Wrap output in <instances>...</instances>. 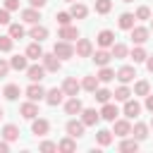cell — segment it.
<instances>
[{"mask_svg":"<svg viewBox=\"0 0 153 153\" xmlns=\"http://www.w3.org/2000/svg\"><path fill=\"white\" fill-rule=\"evenodd\" d=\"M53 53H55L60 60H69V57H74V48L69 45V41H57L55 48H53Z\"/></svg>","mask_w":153,"mask_h":153,"instance_id":"obj_1","label":"cell"},{"mask_svg":"<svg viewBox=\"0 0 153 153\" xmlns=\"http://www.w3.org/2000/svg\"><path fill=\"white\" fill-rule=\"evenodd\" d=\"M43 67H45V72H57L60 67H62V60L55 55V53H43Z\"/></svg>","mask_w":153,"mask_h":153,"instance_id":"obj_2","label":"cell"},{"mask_svg":"<svg viewBox=\"0 0 153 153\" xmlns=\"http://www.w3.org/2000/svg\"><path fill=\"white\" fill-rule=\"evenodd\" d=\"M26 98L33 100V103H38V100L45 98V88L41 86V81H31V86L26 88Z\"/></svg>","mask_w":153,"mask_h":153,"instance_id":"obj_3","label":"cell"},{"mask_svg":"<svg viewBox=\"0 0 153 153\" xmlns=\"http://www.w3.org/2000/svg\"><path fill=\"white\" fill-rule=\"evenodd\" d=\"M74 53H76L79 57H91V55H93V43H91L88 38H76Z\"/></svg>","mask_w":153,"mask_h":153,"instance_id":"obj_4","label":"cell"},{"mask_svg":"<svg viewBox=\"0 0 153 153\" xmlns=\"http://www.w3.org/2000/svg\"><path fill=\"white\" fill-rule=\"evenodd\" d=\"M112 134L115 136H120V139H124V136H129L131 134V124H129V120H112Z\"/></svg>","mask_w":153,"mask_h":153,"instance_id":"obj_5","label":"cell"},{"mask_svg":"<svg viewBox=\"0 0 153 153\" xmlns=\"http://www.w3.org/2000/svg\"><path fill=\"white\" fill-rule=\"evenodd\" d=\"M129 31H131V41H134L136 45H143V43L148 41V36H151V31H148L146 26H131Z\"/></svg>","mask_w":153,"mask_h":153,"instance_id":"obj_6","label":"cell"},{"mask_svg":"<svg viewBox=\"0 0 153 153\" xmlns=\"http://www.w3.org/2000/svg\"><path fill=\"white\" fill-rule=\"evenodd\" d=\"M26 76H29V81H41V79H45V67L43 65H29Z\"/></svg>","mask_w":153,"mask_h":153,"instance_id":"obj_7","label":"cell"},{"mask_svg":"<svg viewBox=\"0 0 153 153\" xmlns=\"http://www.w3.org/2000/svg\"><path fill=\"white\" fill-rule=\"evenodd\" d=\"M62 91H65V96H76V93L81 91V84H79L74 76H67V79L62 81Z\"/></svg>","mask_w":153,"mask_h":153,"instance_id":"obj_8","label":"cell"},{"mask_svg":"<svg viewBox=\"0 0 153 153\" xmlns=\"http://www.w3.org/2000/svg\"><path fill=\"white\" fill-rule=\"evenodd\" d=\"M62 98H65V91H62V88H50V91H45V98H43V100L55 108V105L62 103Z\"/></svg>","mask_w":153,"mask_h":153,"instance_id":"obj_9","label":"cell"},{"mask_svg":"<svg viewBox=\"0 0 153 153\" xmlns=\"http://www.w3.org/2000/svg\"><path fill=\"white\" fill-rule=\"evenodd\" d=\"M124 115H127V120L139 117V115H141V103H136V100L127 98V100H124Z\"/></svg>","mask_w":153,"mask_h":153,"instance_id":"obj_10","label":"cell"},{"mask_svg":"<svg viewBox=\"0 0 153 153\" xmlns=\"http://www.w3.org/2000/svg\"><path fill=\"white\" fill-rule=\"evenodd\" d=\"M19 112H22L24 120H33V117H38V105H36L33 100H26V103H22Z\"/></svg>","mask_w":153,"mask_h":153,"instance_id":"obj_11","label":"cell"},{"mask_svg":"<svg viewBox=\"0 0 153 153\" xmlns=\"http://www.w3.org/2000/svg\"><path fill=\"white\" fill-rule=\"evenodd\" d=\"M79 115H81V122H84L86 127H93V124H96V122L100 120V112H96L93 108H84V110H81Z\"/></svg>","mask_w":153,"mask_h":153,"instance_id":"obj_12","label":"cell"},{"mask_svg":"<svg viewBox=\"0 0 153 153\" xmlns=\"http://www.w3.org/2000/svg\"><path fill=\"white\" fill-rule=\"evenodd\" d=\"M48 129H50V122H48V120H43V117H33L31 131H33L36 136H45V134H48Z\"/></svg>","mask_w":153,"mask_h":153,"instance_id":"obj_13","label":"cell"},{"mask_svg":"<svg viewBox=\"0 0 153 153\" xmlns=\"http://www.w3.org/2000/svg\"><path fill=\"white\" fill-rule=\"evenodd\" d=\"M84 129H86V124H84L81 120H79V122H76V120H69V122H67V134L74 136V139H81V136H84Z\"/></svg>","mask_w":153,"mask_h":153,"instance_id":"obj_14","label":"cell"},{"mask_svg":"<svg viewBox=\"0 0 153 153\" xmlns=\"http://www.w3.org/2000/svg\"><path fill=\"white\" fill-rule=\"evenodd\" d=\"M57 38H62V41H76V38H79V29H76V26H69V24H65V26H60V33H57Z\"/></svg>","mask_w":153,"mask_h":153,"instance_id":"obj_15","label":"cell"},{"mask_svg":"<svg viewBox=\"0 0 153 153\" xmlns=\"http://www.w3.org/2000/svg\"><path fill=\"white\" fill-rule=\"evenodd\" d=\"M122 84H129V81H134V76H136V69L134 67H129V65H124V67H120L117 69V74H115Z\"/></svg>","mask_w":153,"mask_h":153,"instance_id":"obj_16","label":"cell"},{"mask_svg":"<svg viewBox=\"0 0 153 153\" xmlns=\"http://www.w3.org/2000/svg\"><path fill=\"white\" fill-rule=\"evenodd\" d=\"M96 41H98V45H100V48H110V45L115 43V33H112L110 29H103V31L96 36Z\"/></svg>","mask_w":153,"mask_h":153,"instance_id":"obj_17","label":"cell"},{"mask_svg":"<svg viewBox=\"0 0 153 153\" xmlns=\"http://www.w3.org/2000/svg\"><path fill=\"white\" fill-rule=\"evenodd\" d=\"M84 110V105H81V100L76 98V96H69V100L65 103V112L67 115H79Z\"/></svg>","mask_w":153,"mask_h":153,"instance_id":"obj_18","label":"cell"},{"mask_svg":"<svg viewBox=\"0 0 153 153\" xmlns=\"http://www.w3.org/2000/svg\"><path fill=\"white\" fill-rule=\"evenodd\" d=\"M117 115H120V110H117V105H112L110 100H108V103H103V110H100V117H103V120H108V122H112V120H117Z\"/></svg>","mask_w":153,"mask_h":153,"instance_id":"obj_19","label":"cell"},{"mask_svg":"<svg viewBox=\"0 0 153 153\" xmlns=\"http://www.w3.org/2000/svg\"><path fill=\"white\" fill-rule=\"evenodd\" d=\"M110 60H112V55H110V50H105V48H100V50L93 53V62H96L98 67H105Z\"/></svg>","mask_w":153,"mask_h":153,"instance_id":"obj_20","label":"cell"},{"mask_svg":"<svg viewBox=\"0 0 153 153\" xmlns=\"http://www.w3.org/2000/svg\"><path fill=\"white\" fill-rule=\"evenodd\" d=\"M10 67L17 69V72H26V67H29V57H26V55H14V57L10 60Z\"/></svg>","mask_w":153,"mask_h":153,"instance_id":"obj_21","label":"cell"},{"mask_svg":"<svg viewBox=\"0 0 153 153\" xmlns=\"http://www.w3.org/2000/svg\"><path fill=\"white\" fill-rule=\"evenodd\" d=\"M131 136H134L136 141H143V139H148V124H143V122H136V124L131 127Z\"/></svg>","mask_w":153,"mask_h":153,"instance_id":"obj_22","label":"cell"},{"mask_svg":"<svg viewBox=\"0 0 153 153\" xmlns=\"http://www.w3.org/2000/svg\"><path fill=\"white\" fill-rule=\"evenodd\" d=\"M69 14H72V19H84V17L88 14V7H86L84 2H72Z\"/></svg>","mask_w":153,"mask_h":153,"instance_id":"obj_23","label":"cell"},{"mask_svg":"<svg viewBox=\"0 0 153 153\" xmlns=\"http://www.w3.org/2000/svg\"><path fill=\"white\" fill-rule=\"evenodd\" d=\"M29 36H31L33 41H38V43H41V41H45V38H48V29H45V26H41V24H33V26H31V31H29Z\"/></svg>","mask_w":153,"mask_h":153,"instance_id":"obj_24","label":"cell"},{"mask_svg":"<svg viewBox=\"0 0 153 153\" xmlns=\"http://www.w3.org/2000/svg\"><path fill=\"white\" fill-rule=\"evenodd\" d=\"M22 19H24L26 24H38L41 14H38V10H36V7H29V10H22Z\"/></svg>","mask_w":153,"mask_h":153,"instance_id":"obj_25","label":"cell"},{"mask_svg":"<svg viewBox=\"0 0 153 153\" xmlns=\"http://www.w3.org/2000/svg\"><path fill=\"white\" fill-rule=\"evenodd\" d=\"M26 57H29V60H38V57H43V48H41L38 41L29 43V48H26Z\"/></svg>","mask_w":153,"mask_h":153,"instance_id":"obj_26","label":"cell"},{"mask_svg":"<svg viewBox=\"0 0 153 153\" xmlns=\"http://www.w3.org/2000/svg\"><path fill=\"white\" fill-rule=\"evenodd\" d=\"M127 53H129V50H127V45H124V43H112V45H110V55H112L115 60L127 57Z\"/></svg>","mask_w":153,"mask_h":153,"instance_id":"obj_27","label":"cell"},{"mask_svg":"<svg viewBox=\"0 0 153 153\" xmlns=\"http://www.w3.org/2000/svg\"><path fill=\"white\" fill-rule=\"evenodd\" d=\"M2 139H5V141H17V139H19V129H17L14 124H5V127H2Z\"/></svg>","mask_w":153,"mask_h":153,"instance_id":"obj_28","label":"cell"},{"mask_svg":"<svg viewBox=\"0 0 153 153\" xmlns=\"http://www.w3.org/2000/svg\"><path fill=\"white\" fill-rule=\"evenodd\" d=\"M57 151H62V153H72V151H76V141H74V136L62 139V141L57 143Z\"/></svg>","mask_w":153,"mask_h":153,"instance_id":"obj_29","label":"cell"},{"mask_svg":"<svg viewBox=\"0 0 153 153\" xmlns=\"http://www.w3.org/2000/svg\"><path fill=\"white\" fill-rule=\"evenodd\" d=\"M19 93H22V88H19L17 84H7V86H5V91H2V96H5L7 100H17V98H19Z\"/></svg>","mask_w":153,"mask_h":153,"instance_id":"obj_30","label":"cell"},{"mask_svg":"<svg viewBox=\"0 0 153 153\" xmlns=\"http://www.w3.org/2000/svg\"><path fill=\"white\" fill-rule=\"evenodd\" d=\"M134 19H136L134 14H129V12H124V14H120V22H117V24H120V29H124V31H129V29L134 26Z\"/></svg>","mask_w":153,"mask_h":153,"instance_id":"obj_31","label":"cell"},{"mask_svg":"<svg viewBox=\"0 0 153 153\" xmlns=\"http://www.w3.org/2000/svg\"><path fill=\"white\" fill-rule=\"evenodd\" d=\"M96 76H98V81H100V84H108V81H112V79H115V72L105 65V67H100V72H98Z\"/></svg>","mask_w":153,"mask_h":153,"instance_id":"obj_32","label":"cell"},{"mask_svg":"<svg viewBox=\"0 0 153 153\" xmlns=\"http://www.w3.org/2000/svg\"><path fill=\"white\" fill-rule=\"evenodd\" d=\"M96 141H98V146H110V143H112V131L100 129V131L96 134Z\"/></svg>","mask_w":153,"mask_h":153,"instance_id":"obj_33","label":"cell"},{"mask_svg":"<svg viewBox=\"0 0 153 153\" xmlns=\"http://www.w3.org/2000/svg\"><path fill=\"white\" fill-rule=\"evenodd\" d=\"M98 84H100V81H98V76H84V81H81V88L93 93V91L98 88Z\"/></svg>","mask_w":153,"mask_h":153,"instance_id":"obj_34","label":"cell"},{"mask_svg":"<svg viewBox=\"0 0 153 153\" xmlns=\"http://www.w3.org/2000/svg\"><path fill=\"white\" fill-rule=\"evenodd\" d=\"M134 93H136V96H146V93H151V84L143 81V79L136 81V84H134Z\"/></svg>","mask_w":153,"mask_h":153,"instance_id":"obj_35","label":"cell"},{"mask_svg":"<svg viewBox=\"0 0 153 153\" xmlns=\"http://www.w3.org/2000/svg\"><path fill=\"white\" fill-rule=\"evenodd\" d=\"M110 96H112V91H108V88H96V91H93V98H96L98 103H108Z\"/></svg>","mask_w":153,"mask_h":153,"instance_id":"obj_36","label":"cell"},{"mask_svg":"<svg viewBox=\"0 0 153 153\" xmlns=\"http://www.w3.org/2000/svg\"><path fill=\"white\" fill-rule=\"evenodd\" d=\"M136 148H139V141H136V139H127V136H124V139L120 141V151H136Z\"/></svg>","mask_w":153,"mask_h":153,"instance_id":"obj_37","label":"cell"},{"mask_svg":"<svg viewBox=\"0 0 153 153\" xmlns=\"http://www.w3.org/2000/svg\"><path fill=\"white\" fill-rule=\"evenodd\" d=\"M112 10V0H96V12L98 14H108Z\"/></svg>","mask_w":153,"mask_h":153,"instance_id":"obj_38","label":"cell"},{"mask_svg":"<svg viewBox=\"0 0 153 153\" xmlns=\"http://www.w3.org/2000/svg\"><path fill=\"white\" fill-rule=\"evenodd\" d=\"M24 33H26V31H24L22 24H12V22H10V36H12L14 41H17V38H24Z\"/></svg>","mask_w":153,"mask_h":153,"instance_id":"obj_39","label":"cell"},{"mask_svg":"<svg viewBox=\"0 0 153 153\" xmlns=\"http://www.w3.org/2000/svg\"><path fill=\"white\" fill-rule=\"evenodd\" d=\"M112 96H115V100H122V103H124V100H127V98L131 96V91H129V88H127V86L122 84L120 88H115V93H112Z\"/></svg>","mask_w":153,"mask_h":153,"instance_id":"obj_40","label":"cell"},{"mask_svg":"<svg viewBox=\"0 0 153 153\" xmlns=\"http://www.w3.org/2000/svg\"><path fill=\"white\" fill-rule=\"evenodd\" d=\"M146 57H148V55H146V50H143L141 45H136V48L131 50V60H134V62H146Z\"/></svg>","mask_w":153,"mask_h":153,"instance_id":"obj_41","label":"cell"},{"mask_svg":"<svg viewBox=\"0 0 153 153\" xmlns=\"http://www.w3.org/2000/svg\"><path fill=\"white\" fill-rule=\"evenodd\" d=\"M12 45H14V38L12 36H0V50L2 53H10Z\"/></svg>","mask_w":153,"mask_h":153,"instance_id":"obj_42","label":"cell"},{"mask_svg":"<svg viewBox=\"0 0 153 153\" xmlns=\"http://www.w3.org/2000/svg\"><path fill=\"white\" fill-rule=\"evenodd\" d=\"M55 22H57L60 26H65V24L72 22V14H69V12H57V14H55Z\"/></svg>","mask_w":153,"mask_h":153,"instance_id":"obj_43","label":"cell"},{"mask_svg":"<svg viewBox=\"0 0 153 153\" xmlns=\"http://www.w3.org/2000/svg\"><path fill=\"white\" fill-rule=\"evenodd\" d=\"M134 17H136V19H151V10L143 5V7H139V10H136V14H134Z\"/></svg>","mask_w":153,"mask_h":153,"instance_id":"obj_44","label":"cell"},{"mask_svg":"<svg viewBox=\"0 0 153 153\" xmlns=\"http://www.w3.org/2000/svg\"><path fill=\"white\" fill-rule=\"evenodd\" d=\"M38 148H41L43 153H53V151H57V143H53V141H43Z\"/></svg>","mask_w":153,"mask_h":153,"instance_id":"obj_45","label":"cell"},{"mask_svg":"<svg viewBox=\"0 0 153 153\" xmlns=\"http://www.w3.org/2000/svg\"><path fill=\"white\" fill-rule=\"evenodd\" d=\"M5 10H10V12L19 10V0H5Z\"/></svg>","mask_w":153,"mask_h":153,"instance_id":"obj_46","label":"cell"},{"mask_svg":"<svg viewBox=\"0 0 153 153\" xmlns=\"http://www.w3.org/2000/svg\"><path fill=\"white\" fill-rule=\"evenodd\" d=\"M0 24H10V10H0Z\"/></svg>","mask_w":153,"mask_h":153,"instance_id":"obj_47","label":"cell"},{"mask_svg":"<svg viewBox=\"0 0 153 153\" xmlns=\"http://www.w3.org/2000/svg\"><path fill=\"white\" fill-rule=\"evenodd\" d=\"M12 67H10V62H5V60H0V76H7V72H10Z\"/></svg>","mask_w":153,"mask_h":153,"instance_id":"obj_48","label":"cell"},{"mask_svg":"<svg viewBox=\"0 0 153 153\" xmlns=\"http://www.w3.org/2000/svg\"><path fill=\"white\" fill-rule=\"evenodd\" d=\"M45 2H48V0H29V5H31V7H36V10L45 7Z\"/></svg>","mask_w":153,"mask_h":153,"instance_id":"obj_49","label":"cell"},{"mask_svg":"<svg viewBox=\"0 0 153 153\" xmlns=\"http://www.w3.org/2000/svg\"><path fill=\"white\" fill-rule=\"evenodd\" d=\"M146 110L153 112V96H151V93H146Z\"/></svg>","mask_w":153,"mask_h":153,"instance_id":"obj_50","label":"cell"},{"mask_svg":"<svg viewBox=\"0 0 153 153\" xmlns=\"http://www.w3.org/2000/svg\"><path fill=\"white\" fill-rule=\"evenodd\" d=\"M146 69L153 74V55H148V57H146Z\"/></svg>","mask_w":153,"mask_h":153,"instance_id":"obj_51","label":"cell"},{"mask_svg":"<svg viewBox=\"0 0 153 153\" xmlns=\"http://www.w3.org/2000/svg\"><path fill=\"white\" fill-rule=\"evenodd\" d=\"M10 151V143L7 141H0V153H7Z\"/></svg>","mask_w":153,"mask_h":153,"instance_id":"obj_52","label":"cell"},{"mask_svg":"<svg viewBox=\"0 0 153 153\" xmlns=\"http://www.w3.org/2000/svg\"><path fill=\"white\" fill-rule=\"evenodd\" d=\"M122 2H134V0H122Z\"/></svg>","mask_w":153,"mask_h":153,"instance_id":"obj_53","label":"cell"},{"mask_svg":"<svg viewBox=\"0 0 153 153\" xmlns=\"http://www.w3.org/2000/svg\"><path fill=\"white\" fill-rule=\"evenodd\" d=\"M65 2H76V0H65Z\"/></svg>","mask_w":153,"mask_h":153,"instance_id":"obj_54","label":"cell"},{"mask_svg":"<svg viewBox=\"0 0 153 153\" xmlns=\"http://www.w3.org/2000/svg\"><path fill=\"white\" fill-rule=\"evenodd\" d=\"M2 115H5V112H2V108H0V117H2Z\"/></svg>","mask_w":153,"mask_h":153,"instance_id":"obj_55","label":"cell"},{"mask_svg":"<svg viewBox=\"0 0 153 153\" xmlns=\"http://www.w3.org/2000/svg\"><path fill=\"white\" fill-rule=\"evenodd\" d=\"M151 127H153V117H151Z\"/></svg>","mask_w":153,"mask_h":153,"instance_id":"obj_56","label":"cell"},{"mask_svg":"<svg viewBox=\"0 0 153 153\" xmlns=\"http://www.w3.org/2000/svg\"><path fill=\"white\" fill-rule=\"evenodd\" d=\"M151 29H153V22H151Z\"/></svg>","mask_w":153,"mask_h":153,"instance_id":"obj_57","label":"cell"}]
</instances>
